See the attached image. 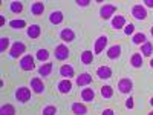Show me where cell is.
Instances as JSON below:
<instances>
[{"label":"cell","mask_w":153,"mask_h":115,"mask_svg":"<svg viewBox=\"0 0 153 115\" xmlns=\"http://www.w3.org/2000/svg\"><path fill=\"white\" fill-rule=\"evenodd\" d=\"M16 100L19 101V103H28V101L31 100V89L29 87H19L16 91Z\"/></svg>","instance_id":"6da1fadb"},{"label":"cell","mask_w":153,"mask_h":115,"mask_svg":"<svg viewBox=\"0 0 153 115\" xmlns=\"http://www.w3.org/2000/svg\"><path fill=\"white\" fill-rule=\"evenodd\" d=\"M25 51H26V45H25L23 42H16L14 45H12L11 51H9V55L12 58H19L22 54H25Z\"/></svg>","instance_id":"7a4b0ae2"},{"label":"cell","mask_w":153,"mask_h":115,"mask_svg":"<svg viewBox=\"0 0 153 115\" xmlns=\"http://www.w3.org/2000/svg\"><path fill=\"white\" fill-rule=\"evenodd\" d=\"M20 68L23 71H32L35 68V63H34V57L32 55H23L20 58Z\"/></svg>","instance_id":"3957f363"},{"label":"cell","mask_w":153,"mask_h":115,"mask_svg":"<svg viewBox=\"0 0 153 115\" xmlns=\"http://www.w3.org/2000/svg\"><path fill=\"white\" fill-rule=\"evenodd\" d=\"M115 11H117V6L115 5H104V6H101V9H100V17L104 19V20H109L110 17H113Z\"/></svg>","instance_id":"277c9868"},{"label":"cell","mask_w":153,"mask_h":115,"mask_svg":"<svg viewBox=\"0 0 153 115\" xmlns=\"http://www.w3.org/2000/svg\"><path fill=\"white\" fill-rule=\"evenodd\" d=\"M132 16L136 19V20H146L147 19V11L143 5H135L132 8Z\"/></svg>","instance_id":"5b68a950"},{"label":"cell","mask_w":153,"mask_h":115,"mask_svg":"<svg viewBox=\"0 0 153 115\" xmlns=\"http://www.w3.org/2000/svg\"><path fill=\"white\" fill-rule=\"evenodd\" d=\"M132 87H133V83L130 78H121L118 81V91L121 94H129L132 91Z\"/></svg>","instance_id":"8992f818"},{"label":"cell","mask_w":153,"mask_h":115,"mask_svg":"<svg viewBox=\"0 0 153 115\" xmlns=\"http://www.w3.org/2000/svg\"><path fill=\"white\" fill-rule=\"evenodd\" d=\"M71 54H69V48L66 46V45H58L57 48H55V58L57 60H66L68 57H69Z\"/></svg>","instance_id":"52a82bcc"},{"label":"cell","mask_w":153,"mask_h":115,"mask_svg":"<svg viewBox=\"0 0 153 115\" xmlns=\"http://www.w3.org/2000/svg\"><path fill=\"white\" fill-rule=\"evenodd\" d=\"M31 91H34L35 94H43L45 92V84H43L42 78H38V77L31 78Z\"/></svg>","instance_id":"ba28073f"},{"label":"cell","mask_w":153,"mask_h":115,"mask_svg":"<svg viewBox=\"0 0 153 115\" xmlns=\"http://www.w3.org/2000/svg\"><path fill=\"white\" fill-rule=\"evenodd\" d=\"M107 45V37L106 35H101L97 38V42H95V49H94V54H100V52H103L104 48Z\"/></svg>","instance_id":"9c48e42d"},{"label":"cell","mask_w":153,"mask_h":115,"mask_svg":"<svg viewBox=\"0 0 153 115\" xmlns=\"http://www.w3.org/2000/svg\"><path fill=\"white\" fill-rule=\"evenodd\" d=\"M60 38L63 42H74L75 40V32L71 29V28H65V29H61V32H60Z\"/></svg>","instance_id":"30bf717a"},{"label":"cell","mask_w":153,"mask_h":115,"mask_svg":"<svg viewBox=\"0 0 153 115\" xmlns=\"http://www.w3.org/2000/svg\"><path fill=\"white\" fill-rule=\"evenodd\" d=\"M97 77L101 78V80H107V78L112 77V69L109 66H100L97 69Z\"/></svg>","instance_id":"8fae6325"},{"label":"cell","mask_w":153,"mask_h":115,"mask_svg":"<svg viewBox=\"0 0 153 115\" xmlns=\"http://www.w3.org/2000/svg\"><path fill=\"white\" fill-rule=\"evenodd\" d=\"M60 75L63 77V78H72V77L75 75V71H74V66H71V65H63L61 68H60Z\"/></svg>","instance_id":"7c38bea8"},{"label":"cell","mask_w":153,"mask_h":115,"mask_svg":"<svg viewBox=\"0 0 153 115\" xmlns=\"http://www.w3.org/2000/svg\"><path fill=\"white\" fill-rule=\"evenodd\" d=\"M63 20H65V16H63L61 11H52L49 16V22L52 25H60Z\"/></svg>","instance_id":"4fadbf2b"},{"label":"cell","mask_w":153,"mask_h":115,"mask_svg":"<svg viewBox=\"0 0 153 115\" xmlns=\"http://www.w3.org/2000/svg\"><path fill=\"white\" fill-rule=\"evenodd\" d=\"M26 34H28L29 38H38V37H40V34H42L40 25H31V26L28 28V31H26Z\"/></svg>","instance_id":"5bb4252c"},{"label":"cell","mask_w":153,"mask_h":115,"mask_svg":"<svg viewBox=\"0 0 153 115\" xmlns=\"http://www.w3.org/2000/svg\"><path fill=\"white\" fill-rule=\"evenodd\" d=\"M121 55V46L120 45H113L107 49V57L110 60H115V58H118Z\"/></svg>","instance_id":"9a60e30c"},{"label":"cell","mask_w":153,"mask_h":115,"mask_svg":"<svg viewBox=\"0 0 153 115\" xmlns=\"http://www.w3.org/2000/svg\"><path fill=\"white\" fill-rule=\"evenodd\" d=\"M58 91H60L61 94L71 92V91H72V83H71V80H68V78L61 80V81L58 83Z\"/></svg>","instance_id":"2e32d148"},{"label":"cell","mask_w":153,"mask_h":115,"mask_svg":"<svg viewBox=\"0 0 153 115\" xmlns=\"http://www.w3.org/2000/svg\"><path fill=\"white\" fill-rule=\"evenodd\" d=\"M112 28H115V29L126 28V17H124V16L113 17V19H112Z\"/></svg>","instance_id":"e0dca14e"},{"label":"cell","mask_w":153,"mask_h":115,"mask_svg":"<svg viewBox=\"0 0 153 115\" xmlns=\"http://www.w3.org/2000/svg\"><path fill=\"white\" fill-rule=\"evenodd\" d=\"M91 83H92V75L87 74V72L80 74V77L76 78V84L78 86H86V84H91Z\"/></svg>","instance_id":"ac0fdd59"},{"label":"cell","mask_w":153,"mask_h":115,"mask_svg":"<svg viewBox=\"0 0 153 115\" xmlns=\"http://www.w3.org/2000/svg\"><path fill=\"white\" fill-rule=\"evenodd\" d=\"M72 112L75 115H86L87 114V108L83 103H72Z\"/></svg>","instance_id":"d6986e66"},{"label":"cell","mask_w":153,"mask_h":115,"mask_svg":"<svg viewBox=\"0 0 153 115\" xmlns=\"http://www.w3.org/2000/svg\"><path fill=\"white\" fill-rule=\"evenodd\" d=\"M31 12L34 16H42L43 12H45V5L42 2H35L31 5Z\"/></svg>","instance_id":"ffe728a7"},{"label":"cell","mask_w":153,"mask_h":115,"mask_svg":"<svg viewBox=\"0 0 153 115\" xmlns=\"http://www.w3.org/2000/svg\"><path fill=\"white\" fill-rule=\"evenodd\" d=\"M94 98H95V92L91 87H84L81 91V100L83 101H92Z\"/></svg>","instance_id":"44dd1931"},{"label":"cell","mask_w":153,"mask_h":115,"mask_svg":"<svg viewBox=\"0 0 153 115\" xmlns=\"http://www.w3.org/2000/svg\"><path fill=\"white\" fill-rule=\"evenodd\" d=\"M130 65H132L133 68H141V66H143V55H141V52H136V54L132 55Z\"/></svg>","instance_id":"7402d4cb"},{"label":"cell","mask_w":153,"mask_h":115,"mask_svg":"<svg viewBox=\"0 0 153 115\" xmlns=\"http://www.w3.org/2000/svg\"><path fill=\"white\" fill-rule=\"evenodd\" d=\"M141 54L144 57H150L153 54V45L150 42H146L144 45H141Z\"/></svg>","instance_id":"603a6c76"},{"label":"cell","mask_w":153,"mask_h":115,"mask_svg":"<svg viewBox=\"0 0 153 115\" xmlns=\"http://www.w3.org/2000/svg\"><path fill=\"white\" fill-rule=\"evenodd\" d=\"M92 61H94L92 51H83V54H81V63H84V65H91Z\"/></svg>","instance_id":"cb8c5ba5"},{"label":"cell","mask_w":153,"mask_h":115,"mask_svg":"<svg viewBox=\"0 0 153 115\" xmlns=\"http://www.w3.org/2000/svg\"><path fill=\"white\" fill-rule=\"evenodd\" d=\"M52 63H45V65L38 69V74H40L42 77H48V75H51V72H52Z\"/></svg>","instance_id":"d4e9b609"},{"label":"cell","mask_w":153,"mask_h":115,"mask_svg":"<svg viewBox=\"0 0 153 115\" xmlns=\"http://www.w3.org/2000/svg\"><path fill=\"white\" fill-rule=\"evenodd\" d=\"M0 115H16V109L12 105H3L0 108Z\"/></svg>","instance_id":"484cf974"},{"label":"cell","mask_w":153,"mask_h":115,"mask_svg":"<svg viewBox=\"0 0 153 115\" xmlns=\"http://www.w3.org/2000/svg\"><path fill=\"white\" fill-rule=\"evenodd\" d=\"M132 42H133L135 45H144V43L147 42L146 34H143V32H138V34H135V35H133V38H132Z\"/></svg>","instance_id":"4316f807"},{"label":"cell","mask_w":153,"mask_h":115,"mask_svg":"<svg viewBox=\"0 0 153 115\" xmlns=\"http://www.w3.org/2000/svg\"><path fill=\"white\" fill-rule=\"evenodd\" d=\"M101 97L103 98H112L113 97V87L112 86H103L101 87Z\"/></svg>","instance_id":"83f0119b"},{"label":"cell","mask_w":153,"mask_h":115,"mask_svg":"<svg viewBox=\"0 0 153 115\" xmlns=\"http://www.w3.org/2000/svg\"><path fill=\"white\" fill-rule=\"evenodd\" d=\"M9 9L14 12V14H20V12L23 11V3L22 2H12L9 5Z\"/></svg>","instance_id":"f1b7e54d"},{"label":"cell","mask_w":153,"mask_h":115,"mask_svg":"<svg viewBox=\"0 0 153 115\" xmlns=\"http://www.w3.org/2000/svg\"><path fill=\"white\" fill-rule=\"evenodd\" d=\"M9 26L14 28V29H17V28H25V26H26V22H25V20H11V22H9Z\"/></svg>","instance_id":"f546056e"},{"label":"cell","mask_w":153,"mask_h":115,"mask_svg":"<svg viewBox=\"0 0 153 115\" xmlns=\"http://www.w3.org/2000/svg\"><path fill=\"white\" fill-rule=\"evenodd\" d=\"M37 58L40 60V61H46L49 58V52L46 49H38L37 51Z\"/></svg>","instance_id":"4dcf8cb0"},{"label":"cell","mask_w":153,"mask_h":115,"mask_svg":"<svg viewBox=\"0 0 153 115\" xmlns=\"http://www.w3.org/2000/svg\"><path fill=\"white\" fill-rule=\"evenodd\" d=\"M9 46V38L8 37H2L0 38V52H5Z\"/></svg>","instance_id":"1f68e13d"},{"label":"cell","mask_w":153,"mask_h":115,"mask_svg":"<svg viewBox=\"0 0 153 115\" xmlns=\"http://www.w3.org/2000/svg\"><path fill=\"white\" fill-rule=\"evenodd\" d=\"M42 115H57V108L55 106H46L43 109Z\"/></svg>","instance_id":"d6a6232c"},{"label":"cell","mask_w":153,"mask_h":115,"mask_svg":"<svg viewBox=\"0 0 153 115\" xmlns=\"http://www.w3.org/2000/svg\"><path fill=\"white\" fill-rule=\"evenodd\" d=\"M133 32H135V26H133V23L126 25V28H124V34H126V35H132Z\"/></svg>","instance_id":"836d02e7"},{"label":"cell","mask_w":153,"mask_h":115,"mask_svg":"<svg viewBox=\"0 0 153 115\" xmlns=\"http://www.w3.org/2000/svg\"><path fill=\"white\" fill-rule=\"evenodd\" d=\"M126 108H127V109H133V97H129V98H127Z\"/></svg>","instance_id":"e575fe53"},{"label":"cell","mask_w":153,"mask_h":115,"mask_svg":"<svg viewBox=\"0 0 153 115\" xmlns=\"http://www.w3.org/2000/svg\"><path fill=\"white\" fill-rule=\"evenodd\" d=\"M89 3H91L89 0H76V5L78 6H87Z\"/></svg>","instance_id":"d590c367"},{"label":"cell","mask_w":153,"mask_h":115,"mask_svg":"<svg viewBox=\"0 0 153 115\" xmlns=\"http://www.w3.org/2000/svg\"><path fill=\"white\" fill-rule=\"evenodd\" d=\"M101 115H115V112H113L112 109H104Z\"/></svg>","instance_id":"8d00e7d4"},{"label":"cell","mask_w":153,"mask_h":115,"mask_svg":"<svg viewBox=\"0 0 153 115\" xmlns=\"http://www.w3.org/2000/svg\"><path fill=\"white\" fill-rule=\"evenodd\" d=\"M144 5L149 8H153V0H144Z\"/></svg>","instance_id":"74e56055"},{"label":"cell","mask_w":153,"mask_h":115,"mask_svg":"<svg viewBox=\"0 0 153 115\" xmlns=\"http://www.w3.org/2000/svg\"><path fill=\"white\" fill-rule=\"evenodd\" d=\"M150 66H152V69H153V58L150 60Z\"/></svg>","instance_id":"f35d334b"},{"label":"cell","mask_w":153,"mask_h":115,"mask_svg":"<svg viewBox=\"0 0 153 115\" xmlns=\"http://www.w3.org/2000/svg\"><path fill=\"white\" fill-rule=\"evenodd\" d=\"M150 105L153 106V98H150Z\"/></svg>","instance_id":"ab89813d"},{"label":"cell","mask_w":153,"mask_h":115,"mask_svg":"<svg viewBox=\"0 0 153 115\" xmlns=\"http://www.w3.org/2000/svg\"><path fill=\"white\" fill-rule=\"evenodd\" d=\"M150 32H152V35H153V26H152V28H150Z\"/></svg>","instance_id":"60d3db41"},{"label":"cell","mask_w":153,"mask_h":115,"mask_svg":"<svg viewBox=\"0 0 153 115\" xmlns=\"http://www.w3.org/2000/svg\"><path fill=\"white\" fill-rule=\"evenodd\" d=\"M149 115H153V112H150V114H149Z\"/></svg>","instance_id":"b9f144b4"}]
</instances>
